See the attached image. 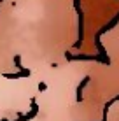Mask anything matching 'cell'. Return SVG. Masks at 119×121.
I'll use <instances>...</instances> for the list:
<instances>
[{"label":"cell","instance_id":"cell-1","mask_svg":"<svg viewBox=\"0 0 119 121\" xmlns=\"http://www.w3.org/2000/svg\"><path fill=\"white\" fill-rule=\"evenodd\" d=\"M88 82H89V77H84L82 82L77 86V102H81V100H82V90H84V86L88 84Z\"/></svg>","mask_w":119,"mask_h":121}]
</instances>
